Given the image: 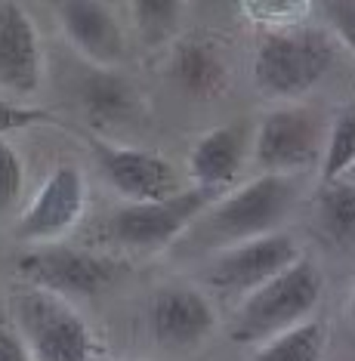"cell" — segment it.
<instances>
[{"label": "cell", "instance_id": "603a6c76", "mask_svg": "<svg viewBox=\"0 0 355 361\" xmlns=\"http://www.w3.org/2000/svg\"><path fill=\"white\" fill-rule=\"evenodd\" d=\"M53 114L44 109H28V105H16L10 99H0V136L13 133V130H25L35 124H49Z\"/></svg>", "mask_w": 355, "mask_h": 361}, {"label": "cell", "instance_id": "7a4b0ae2", "mask_svg": "<svg viewBox=\"0 0 355 361\" xmlns=\"http://www.w3.org/2000/svg\"><path fill=\"white\" fill-rule=\"evenodd\" d=\"M334 65V47L318 28H278L260 40L253 80L266 96L296 99L309 93Z\"/></svg>", "mask_w": 355, "mask_h": 361}, {"label": "cell", "instance_id": "9c48e42d", "mask_svg": "<svg viewBox=\"0 0 355 361\" xmlns=\"http://www.w3.org/2000/svg\"><path fill=\"white\" fill-rule=\"evenodd\" d=\"M321 145L318 118L309 109H275L257 130V161L269 173L309 167Z\"/></svg>", "mask_w": 355, "mask_h": 361}, {"label": "cell", "instance_id": "4fadbf2b", "mask_svg": "<svg viewBox=\"0 0 355 361\" xmlns=\"http://www.w3.org/2000/svg\"><path fill=\"white\" fill-rule=\"evenodd\" d=\"M62 31L87 59L96 65H114L124 56V31L112 6L96 0H68L56 6Z\"/></svg>", "mask_w": 355, "mask_h": 361}, {"label": "cell", "instance_id": "2e32d148", "mask_svg": "<svg viewBox=\"0 0 355 361\" xmlns=\"http://www.w3.org/2000/svg\"><path fill=\"white\" fill-rule=\"evenodd\" d=\"M80 102H84V111L93 124H124L136 114V87L114 71H96L84 80Z\"/></svg>", "mask_w": 355, "mask_h": 361}, {"label": "cell", "instance_id": "cb8c5ba5", "mask_svg": "<svg viewBox=\"0 0 355 361\" xmlns=\"http://www.w3.org/2000/svg\"><path fill=\"white\" fill-rule=\"evenodd\" d=\"M327 16H331L334 31L355 50V0H346V4H327Z\"/></svg>", "mask_w": 355, "mask_h": 361}, {"label": "cell", "instance_id": "44dd1931", "mask_svg": "<svg viewBox=\"0 0 355 361\" xmlns=\"http://www.w3.org/2000/svg\"><path fill=\"white\" fill-rule=\"evenodd\" d=\"M244 13H251V19L266 22L269 31L278 28H296L300 25V16L309 13V4H296V0H253L244 4Z\"/></svg>", "mask_w": 355, "mask_h": 361}, {"label": "cell", "instance_id": "52a82bcc", "mask_svg": "<svg viewBox=\"0 0 355 361\" xmlns=\"http://www.w3.org/2000/svg\"><path fill=\"white\" fill-rule=\"evenodd\" d=\"M294 259H300L294 238L284 232H272L253 241H241L229 247L210 266L207 281L217 290L229 293H253L257 287L272 281L278 272H284Z\"/></svg>", "mask_w": 355, "mask_h": 361}, {"label": "cell", "instance_id": "9a60e30c", "mask_svg": "<svg viewBox=\"0 0 355 361\" xmlns=\"http://www.w3.org/2000/svg\"><path fill=\"white\" fill-rule=\"evenodd\" d=\"M173 78L186 90L188 96L198 99H213L226 87V62L219 59L217 47L204 44L198 37H188L176 47V59H173Z\"/></svg>", "mask_w": 355, "mask_h": 361}, {"label": "cell", "instance_id": "d4e9b609", "mask_svg": "<svg viewBox=\"0 0 355 361\" xmlns=\"http://www.w3.org/2000/svg\"><path fill=\"white\" fill-rule=\"evenodd\" d=\"M0 361H31L25 340L10 324H0Z\"/></svg>", "mask_w": 355, "mask_h": 361}, {"label": "cell", "instance_id": "277c9868", "mask_svg": "<svg viewBox=\"0 0 355 361\" xmlns=\"http://www.w3.org/2000/svg\"><path fill=\"white\" fill-rule=\"evenodd\" d=\"M294 204V183L284 173H263L210 210L207 232L222 241H253L272 235Z\"/></svg>", "mask_w": 355, "mask_h": 361}, {"label": "cell", "instance_id": "30bf717a", "mask_svg": "<svg viewBox=\"0 0 355 361\" xmlns=\"http://www.w3.org/2000/svg\"><path fill=\"white\" fill-rule=\"evenodd\" d=\"M84 201H87L84 176L74 167H59L56 173H49L44 188L37 192L35 204L16 223V238L25 244L56 241V238L65 235L80 219Z\"/></svg>", "mask_w": 355, "mask_h": 361}, {"label": "cell", "instance_id": "7402d4cb", "mask_svg": "<svg viewBox=\"0 0 355 361\" xmlns=\"http://www.w3.org/2000/svg\"><path fill=\"white\" fill-rule=\"evenodd\" d=\"M22 185H25V167H22L19 152L0 139V213L16 207Z\"/></svg>", "mask_w": 355, "mask_h": 361}, {"label": "cell", "instance_id": "8992f818", "mask_svg": "<svg viewBox=\"0 0 355 361\" xmlns=\"http://www.w3.org/2000/svg\"><path fill=\"white\" fill-rule=\"evenodd\" d=\"M210 198L213 195L204 188H188V192H176L164 201L127 204L112 216L109 232L127 247L158 250L170 244L186 226H192L210 207Z\"/></svg>", "mask_w": 355, "mask_h": 361}, {"label": "cell", "instance_id": "7c38bea8", "mask_svg": "<svg viewBox=\"0 0 355 361\" xmlns=\"http://www.w3.org/2000/svg\"><path fill=\"white\" fill-rule=\"evenodd\" d=\"M213 306L192 287H164L152 300V331L161 346H192L213 331Z\"/></svg>", "mask_w": 355, "mask_h": 361}, {"label": "cell", "instance_id": "ac0fdd59", "mask_svg": "<svg viewBox=\"0 0 355 361\" xmlns=\"http://www.w3.org/2000/svg\"><path fill=\"white\" fill-rule=\"evenodd\" d=\"M318 226L337 244H355V183H327L318 192Z\"/></svg>", "mask_w": 355, "mask_h": 361}, {"label": "cell", "instance_id": "484cf974", "mask_svg": "<svg viewBox=\"0 0 355 361\" xmlns=\"http://www.w3.org/2000/svg\"><path fill=\"white\" fill-rule=\"evenodd\" d=\"M349 318H352V324H355V297H352V302H349Z\"/></svg>", "mask_w": 355, "mask_h": 361}, {"label": "cell", "instance_id": "ffe728a7", "mask_svg": "<svg viewBox=\"0 0 355 361\" xmlns=\"http://www.w3.org/2000/svg\"><path fill=\"white\" fill-rule=\"evenodd\" d=\"M133 13H136V25L143 28V35L148 40H161L164 35H170L176 28L183 6L170 4V0H143V4H133Z\"/></svg>", "mask_w": 355, "mask_h": 361}, {"label": "cell", "instance_id": "4316f807", "mask_svg": "<svg viewBox=\"0 0 355 361\" xmlns=\"http://www.w3.org/2000/svg\"><path fill=\"white\" fill-rule=\"evenodd\" d=\"M352 170H355V167H352ZM352 170H349V173H352Z\"/></svg>", "mask_w": 355, "mask_h": 361}, {"label": "cell", "instance_id": "5bb4252c", "mask_svg": "<svg viewBox=\"0 0 355 361\" xmlns=\"http://www.w3.org/2000/svg\"><path fill=\"white\" fill-rule=\"evenodd\" d=\"M244 161V130L241 127H217L204 133L188 154V170L198 188L219 192L238 176Z\"/></svg>", "mask_w": 355, "mask_h": 361}, {"label": "cell", "instance_id": "d6986e66", "mask_svg": "<svg viewBox=\"0 0 355 361\" xmlns=\"http://www.w3.org/2000/svg\"><path fill=\"white\" fill-rule=\"evenodd\" d=\"M355 167V99L337 114L331 136H327L325 161H321V183H340Z\"/></svg>", "mask_w": 355, "mask_h": 361}, {"label": "cell", "instance_id": "5b68a950", "mask_svg": "<svg viewBox=\"0 0 355 361\" xmlns=\"http://www.w3.org/2000/svg\"><path fill=\"white\" fill-rule=\"evenodd\" d=\"M16 272L28 281V287L49 293H71V297H93L105 290L114 278L118 266L105 257H93L87 250L71 247H37L16 259Z\"/></svg>", "mask_w": 355, "mask_h": 361}, {"label": "cell", "instance_id": "8fae6325", "mask_svg": "<svg viewBox=\"0 0 355 361\" xmlns=\"http://www.w3.org/2000/svg\"><path fill=\"white\" fill-rule=\"evenodd\" d=\"M40 37L19 4H0V90L28 96L40 87Z\"/></svg>", "mask_w": 355, "mask_h": 361}, {"label": "cell", "instance_id": "6da1fadb", "mask_svg": "<svg viewBox=\"0 0 355 361\" xmlns=\"http://www.w3.org/2000/svg\"><path fill=\"white\" fill-rule=\"evenodd\" d=\"M321 300V272L309 257L294 259L284 272L247 293L232 324L235 343H266L303 324Z\"/></svg>", "mask_w": 355, "mask_h": 361}, {"label": "cell", "instance_id": "e0dca14e", "mask_svg": "<svg viewBox=\"0 0 355 361\" xmlns=\"http://www.w3.org/2000/svg\"><path fill=\"white\" fill-rule=\"evenodd\" d=\"M327 346V334L321 322H303L291 331L272 336L251 361H321Z\"/></svg>", "mask_w": 355, "mask_h": 361}, {"label": "cell", "instance_id": "3957f363", "mask_svg": "<svg viewBox=\"0 0 355 361\" xmlns=\"http://www.w3.org/2000/svg\"><path fill=\"white\" fill-rule=\"evenodd\" d=\"M16 331L37 361H90L93 336L59 293L25 287L10 300Z\"/></svg>", "mask_w": 355, "mask_h": 361}, {"label": "cell", "instance_id": "ba28073f", "mask_svg": "<svg viewBox=\"0 0 355 361\" xmlns=\"http://www.w3.org/2000/svg\"><path fill=\"white\" fill-rule=\"evenodd\" d=\"M93 152L99 158L102 173L109 176V183L130 204L164 201L179 192L176 170L161 154L145 149H121V145H109L102 139H93Z\"/></svg>", "mask_w": 355, "mask_h": 361}]
</instances>
